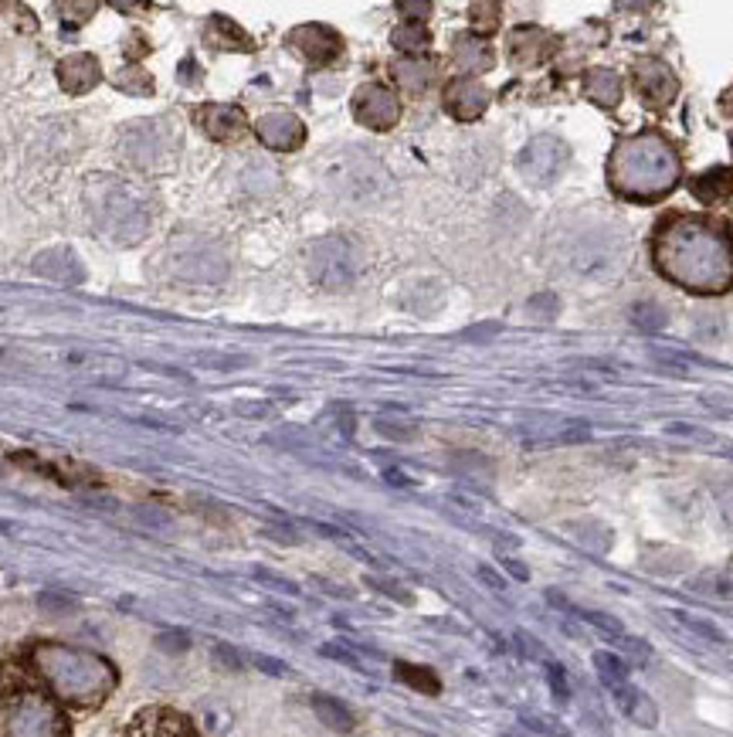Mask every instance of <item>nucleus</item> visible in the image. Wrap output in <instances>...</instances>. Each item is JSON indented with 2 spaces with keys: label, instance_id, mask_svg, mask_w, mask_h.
Wrapping results in <instances>:
<instances>
[{
  "label": "nucleus",
  "instance_id": "nucleus-35",
  "mask_svg": "<svg viewBox=\"0 0 733 737\" xmlns=\"http://www.w3.org/2000/svg\"><path fill=\"white\" fill-rule=\"evenodd\" d=\"M557 313H560V299L554 293H537V296H530V303H526V316H533L537 323L557 320Z\"/></svg>",
  "mask_w": 733,
  "mask_h": 737
},
{
  "label": "nucleus",
  "instance_id": "nucleus-51",
  "mask_svg": "<svg viewBox=\"0 0 733 737\" xmlns=\"http://www.w3.org/2000/svg\"><path fill=\"white\" fill-rule=\"evenodd\" d=\"M479 578L486 581V585L493 588V591H503V588H506V581L499 578V574H496L493 568H486V564H482V568H479Z\"/></svg>",
  "mask_w": 733,
  "mask_h": 737
},
{
  "label": "nucleus",
  "instance_id": "nucleus-29",
  "mask_svg": "<svg viewBox=\"0 0 733 737\" xmlns=\"http://www.w3.org/2000/svg\"><path fill=\"white\" fill-rule=\"evenodd\" d=\"M594 670H598L601 683H605L608 690H615V687H622V683H628V663H625L622 656L605 653V649H598V653H594Z\"/></svg>",
  "mask_w": 733,
  "mask_h": 737
},
{
  "label": "nucleus",
  "instance_id": "nucleus-8",
  "mask_svg": "<svg viewBox=\"0 0 733 737\" xmlns=\"http://www.w3.org/2000/svg\"><path fill=\"white\" fill-rule=\"evenodd\" d=\"M567 167H571V147H567L560 136H550V133L533 136V140L520 150V157H516L520 177L537 187L554 184Z\"/></svg>",
  "mask_w": 733,
  "mask_h": 737
},
{
  "label": "nucleus",
  "instance_id": "nucleus-7",
  "mask_svg": "<svg viewBox=\"0 0 733 737\" xmlns=\"http://www.w3.org/2000/svg\"><path fill=\"white\" fill-rule=\"evenodd\" d=\"M65 717L41 693H14L0 700V737H62Z\"/></svg>",
  "mask_w": 733,
  "mask_h": 737
},
{
  "label": "nucleus",
  "instance_id": "nucleus-19",
  "mask_svg": "<svg viewBox=\"0 0 733 737\" xmlns=\"http://www.w3.org/2000/svg\"><path fill=\"white\" fill-rule=\"evenodd\" d=\"M611 697H615L618 710H622L632 724L645 727V731H655V727H659V707H655V700L645 690L632 687V683H622V687L611 690Z\"/></svg>",
  "mask_w": 733,
  "mask_h": 737
},
{
  "label": "nucleus",
  "instance_id": "nucleus-49",
  "mask_svg": "<svg viewBox=\"0 0 733 737\" xmlns=\"http://www.w3.org/2000/svg\"><path fill=\"white\" fill-rule=\"evenodd\" d=\"M516 642H520V646H523V653H526V656L543 659V663H547V653H543V646L530 636V632H516Z\"/></svg>",
  "mask_w": 733,
  "mask_h": 737
},
{
  "label": "nucleus",
  "instance_id": "nucleus-15",
  "mask_svg": "<svg viewBox=\"0 0 733 737\" xmlns=\"http://www.w3.org/2000/svg\"><path fill=\"white\" fill-rule=\"evenodd\" d=\"M197 126H201L204 133L211 136V140H235V136L245 133V113H241L238 106H228V102H208V106H201L194 113Z\"/></svg>",
  "mask_w": 733,
  "mask_h": 737
},
{
  "label": "nucleus",
  "instance_id": "nucleus-20",
  "mask_svg": "<svg viewBox=\"0 0 733 737\" xmlns=\"http://www.w3.org/2000/svg\"><path fill=\"white\" fill-rule=\"evenodd\" d=\"M510 55L516 65H540L543 58L554 55V38H550L547 31L533 28V24H526V28H516L510 34Z\"/></svg>",
  "mask_w": 733,
  "mask_h": 737
},
{
  "label": "nucleus",
  "instance_id": "nucleus-13",
  "mask_svg": "<svg viewBox=\"0 0 733 737\" xmlns=\"http://www.w3.org/2000/svg\"><path fill=\"white\" fill-rule=\"evenodd\" d=\"M635 89H638V96L649 102V106H669L679 92V82L662 62L645 58V62L635 65Z\"/></svg>",
  "mask_w": 733,
  "mask_h": 737
},
{
  "label": "nucleus",
  "instance_id": "nucleus-50",
  "mask_svg": "<svg viewBox=\"0 0 733 737\" xmlns=\"http://www.w3.org/2000/svg\"><path fill=\"white\" fill-rule=\"evenodd\" d=\"M496 333H499L496 323H486V327H472V330H465L462 337H465V340H489V337H496Z\"/></svg>",
  "mask_w": 733,
  "mask_h": 737
},
{
  "label": "nucleus",
  "instance_id": "nucleus-54",
  "mask_svg": "<svg viewBox=\"0 0 733 737\" xmlns=\"http://www.w3.org/2000/svg\"><path fill=\"white\" fill-rule=\"evenodd\" d=\"M384 479L391 486H415V479H408L404 473H398V469H384Z\"/></svg>",
  "mask_w": 733,
  "mask_h": 737
},
{
  "label": "nucleus",
  "instance_id": "nucleus-34",
  "mask_svg": "<svg viewBox=\"0 0 733 737\" xmlns=\"http://www.w3.org/2000/svg\"><path fill=\"white\" fill-rule=\"evenodd\" d=\"M374 428L384 435V439H394V442H411V439H418V425H415V422H408V418H377Z\"/></svg>",
  "mask_w": 733,
  "mask_h": 737
},
{
  "label": "nucleus",
  "instance_id": "nucleus-21",
  "mask_svg": "<svg viewBox=\"0 0 733 737\" xmlns=\"http://www.w3.org/2000/svg\"><path fill=\"white\" fill-rule=\"evenodd\" d=\"M452 58L462 72H489L493 68V48L479 38V34H459L452 41Z\"/></svg>",
  "mask_w": 733,
  "mask_h": 737
},
{
  "label": "nucleus",
  "instance_id": "nucleus-47",
  "mask_svg": "<svg viewBox=\"0 0 733 737\" xmlns=\"http://www.w3.org/2000/svg\"><path fill=\"white\" fill-rule=\"evenodd\" d=\"M197 364H208V367H221V371H235V367H245L248 357H221V354H201Z\"/></svg>",
  "mask_w": 733,
  "mask_h": 737
},
{
  "label": "nucleus",
  "instance_id": "nucleus-10",
  "mask_svg": "<svg viewBox=\"0 0 733 737\" xmlns=\"http://www.w3.org/2000/svg\"><path fill=\"white\" fill-rule=\"evenodd\" d=\"M255 133L258 140L265 143L269 150L275 153H289V150H299L306 140V126L299 116L286 113V109H275V113H265L262 119L255 123Z\"/></svg>",
  "mask_w": 733,
  "mask_h": 737
},
{
  "label": "nucleus",
  "instance_id": "nucleus-28",
  "mask_svg": "<svg viewBox=\"0 0 733 737\" xmlns=\"http://www.w3.org/2000/svg\"><path fill=\"white\" fill-rule=\"evenodd\" d=\"M666 615H669V619L676 622V625H683L686 632L700 636L703 642H713V646H723V642H727V636H723V629H720V625H713L710 619H700V615L683 612V608H669Z\"/></svg>",
  "mask_w": 733,
  "mask_h": 737
},
{
  "label": "nucleus",
  "instance_id": "nucleus-57",
  "mask_svg": "<svg viewBox=\"0 0 733 737\" xmlns=\"http://www.w3.org/2000/svg\"><path fill=\"white\" fill-rule=\"evenodd\" d=\"M506 568H510V574H513V578H520V581H526V578H530V571H526L520 561H506Z\"/></svg>",
  "mask_w": 733,
  "mask_h": 737
},
{
  "label": "nucleus",
  "instance_id": "nucleus-27",
  "mask_svg": "<svg viewBox=\"0 0 733 737\" xmlns=\"http://www.w3.org/2000/svg\"><path fill=\"white\" fill-rule=\"evenodd\" d=\"M693 191L706 204L730 201V197H733V174H730V170H713V174H703L700 181H693Z\"/></svg>",
  "mask_w": 733,
  "mask_h": 737
},
{
  "label": "nucleus",
  "instance_id": "nucleus-24",
  "mask_svg": "<svg viewBox=\"0 0 733 737\" xmlns=\"http://www.w3.org/2000/svg\"><path fill=\"white\" fill-rule=\"evenodd\" d=\"M584 96L608 109L618 106V99H622V79L611 68H591L588 79H584Z\"/></svg>",
  "mask_w": 733,
  "mask_h": 737
},
{
  "label": "nucleus",
  "instance_id": "nucleus-25",
  "mask_svg": "<svg viewBox=\"0 0 733 737\" xmlns=\"http://www.w3.org/2000/svg\"><path fill=\"white\" fill-rule=\"evenodd\" d=\"M394 79L408 92H425L435 79V68H431V62H421V58H401V62H394Z\"/></svg>",
  "mask_w": 733,
  "mask_h": 737
},
{
  "label": "nucleus",
  "instance_id": "nucleus-33",
  "mask_svg": "<svg viewBox=\"0 0 733 737\" xmlns=\"http://www.w3.org/2000/svg\"><path fill=\"white\" fill-rule=\"evenodd\" d=\"M571 534H574L577 544L591 547V551H598V554H605L611 547V530L594 524V520H591V524H571Z\"/></svg>",
  "mask_w": 733,
  "mask_h": 737
},
{
  "label": "nucleus",
  "instance_id": "nucleus-32",
  "mask_svg": "<svg viewBox=\"0 0 733 737\" xmlns=\"http://www.w3.org/2000/svg\"><path fill=\"white\" fill-rule=\"evenodd\" d=\"M394 673H398L401 683H408V687H415L421 693H438L442 690V683H438V676L425 670V666H411V663H398L394 666Z\"/></svg>",
  "mask_w": 733,
  "mask_h": 737
},
{
  "label": "nucleus",
  "instance_id": "nucleus-11",
  "mask_svg": "<svg viewBox=\"0 0 733 737\" xmlns=\"http://www.w3.org/2000/svg\"><path fill=\"white\" fill-rule=\"evenodd\" d=\"M289 45L313 65H330L343 51L340 34L333 28H326V24H303V28L289 31Z\"/></svg>",
  "mask_w": 733,
  "mask_h": 737
},
{
  "label": "nucleus",
  "instance_id": "nucleus-5",
  "mask_svg": "<svg viewBox=\"0 0 733 737\" xmlns=\"http://www.w3.org/2000/svg\"><path fill=\"white\" fill-rule=\"evenodd\" d=\"M306 269H309V279H313L319 289L340 293V289L353 286L360 276V245L347 235L316 238V242H309L306 248Z\"/></svg>",
  "mask_w": 733,
  "mask_h": 737
},
{
  "label": "nucleus",
  "instance_id": "nucleus-46",
  "mask_svg": "<svg viewBox=\"0 0 733 737\" xmlns=\"http://www.w3.org/2000/svg\"><path fill=\"white\" fill-rule=\"evenodd\" d=\"M319 653H323L326 659H336V663L350 666V670H364V663H360V659H357V653H347V649H343V646H333V642H330V646L319 649Z\"/></svg>",
  "mask_w": 733,
  "mask_h": 737
},
{
  "label": "nucleus",
  "instance_id": "nucleus-31",
  "mask_svg": "<svg viewBox=\"0 0 733 737\" xmlns=\"http://www.w3.org/2000/svg\"><path fill=\"white\" fill-rule=\"evenodd\" d=\"M628 320L635 323L638 330L642 333H655V330H662L669 323V316H666V310H662L659 303H652V299H642V303H635L632 306V313H628Z\"/></svg>",
  "mask_w": 733,
  "mask_h": 737
},
{
  "label": "nucleus",
  "instance_id": "nucleus-40",
  "mask_svg": "<svg viewBox=\"0 0 733 737\" xmlns=\"http://www.w3.org/2000/svg\"><path fill=\"white\" fill-rule=\"evenodd\" d=\"M666 435H676V439H689V442H713V435L700 425H689V422H669Z\"/></svg>",
  "mask_w": 733,
  "mask_h": 737
},
{
  "label": "nucleus",
  "instance_id": "nucleus-9",
  "mask_svg": "<svg viewBox=\"0 0 733 737\" xmlns=\"http://www.w3.org/2000/svg\"><path fill=\"white\" fill-rule=\"evenodd\" d=\"M353 116H357L360 126H367V130H391V126H398L401 119V99L394 96L391 89H384V85L370 82L364 89H357V96H353Z\"/></svg>",
  "mask_w": 733,
  "mask_h": 737
},
{
  "label": "nucleus",
  "instance_id": "nucleus-16",
  "mask_svg": "<svg viewBox=\"0 0 733 737\" xmlns=\"http://www.w3.org/2000/svg\"><path fill=\"white\" fill-rule=\"evenodd\" d=\"M126 737H194V727L187 717L174 714L167 707H150L143 714H136V721L129 724Z\"/></svg>",
  "mask_w": 733,
  "mask_h": 737
},
{
  "label": "nucleus",
  "instance_id": "nucleus-2",
  "mask_svg": "<svg viewBox=\"0 0 733 737\" xmlns=\"http://www.w3.org/2000/svg\"><path fill=\"white\" fill-rule=\"evenodd\" d=\"M31 659L38 666V673L48 680L51 693L68 700V704H96V700L109 697L112 687H116V670L109 666V659L89 653V649L41 642Z\"/></svg>",
  "mask_w": 733,
  "mask_h": 737
},
{
  "label": "nucleus",
  "instance_id": "nucleus-52",
  "mask_svg": "<svg viewBox=\"0 0 733 737\" xmlns=\"http://www.w3.org/2000/svg\"><path fill=\"white\" fill-rule=\"evenodd\" d=\"M370 585H374V588H381V591H387V595H391V598H398V602H411V595H408V591H401L398 585H387V581H374V578H370Z\"/></svg>",
  "mask_w": 733,
  "mask_h": 737
},
{
  "label": "nucleus",
  "instance_id": "nucleus-44",
  "mask_svg": "<svg viewBox=\"0 0 733 737\" xmlns=\"http://www.w3.org/2000/svg\"><path fill=\"white\" fill-rule=\"evenodd\" d=\"M523 721H526V727H533V731H537V734H543V737H567V731H564V727H560L557 721H547V717H533V714H523Z\"/></svg>",
  "mask_w": 733,
  "mask_h": 737
},
{
  "label": "nucleus",
  "instance_id": "nucleus-41",
  "mask_svg": "<svg viewBox=\"0 0 733 737\" xmlns=\"http://www.w3.org/2000/svg\"><path fill=\"white\" fill-rule=\"evenodd\" d=\"M469 14H472V24H476L479 31H493L496 21H499V7L496 4H472Z\"/></svg>",
  "mask_w": 733,
  "mask_h": 737
},
{
  "label": "nucleus",
  "instance_id": "nucleus-55",
  "mask_svg": "<svg viewBox=\"0 0 733 737\" xmlns=\"http://www.w3.org/2000/svg\"><path fill=\"white\" fill-rule=\"evenodd\" d=\"M398 11H401V14H418V17H428V14H431V4H408V0H404V4H398Z\"/></svg>",
  "mask_w": 733,
  "mask_h": 737
},
{
  "label": "nucleus",
  "instance_id": "nucleus-30",
  "mask_svg": "<svg viewBox=\"0 0 733 737\" xmlns=\"http://www.w3.org/2000/svg\"><path fill=\"white\" fill-rule=\"evenodd\" d=\"M391 41H394V48H398V51H408V55H421V51L431 45V34H428V28L421 21L418 24L408 21V24H401V28L391 34Z\"/></svg>",
  "mask_w": 733,
  "mask_h": 737
},
{
  "label": "nucleus",
  "instance_id": "nucleus-18",
  "mask_svg": "<svg viewBox=\"0 0 733 737\" xmlns=\"http://www.w3.org/2000/svg\"><path fill=\"white\" fill-rule=\"evenodd\" d=\"M102 79V65L96 55H68L62 65H58V82H62V89L68 96H85V92H92Z\"/></svg>",
  "mask_w": 733,
  "mask_h": 737
},
{
  "label": "nucleus",
  "instance_id": "nucleus-43",
  "mask_svg": "<svg viewBox=\"0 0 733 737\" xmlns=\"http://www.w3.org/2000/svg\"><path fill=\"white\" fill-rule=\"evenodd\" d=\"M214 659H218L224 670H231V673H238L241 666H245V659L238 656V649H231L228 642H218V646H214Z\"/></svg>",
  "mask_w": 733,
  "mask_h": 737
},
{
  "label": "nucleus",
  "instance_id": "nucleus-39",
  "mask_svg": "<svg viewBox=\"0 0 733 737\" xmlns=\"http://www.w3.org/2000/svg\"><path fill=\"white\" fill-rule=\"evenodd\" d=\"M133 517L140 520V524H146L150 530H170L174 527V520H170V513H163L160 507H136Z\"/></svg>",
  "mask_w": 733,
  "mask_h": 737
},
{
  "label": "nucleus",
  "instance_id": "nucleus-36",
  "mask_svg": "<svg viewBox=\"0 0 733 737\" xmlns=\"http://www.w3.org/2000/svg\"><path fill=\"white\" fill-rule=\"evenodd\" d=\"M112 85L123 92H136V96H146V92L153 89V79L150 72H143V68H126L123 75H112Z\"/></svg>",
  "mask_w": 733,
  "mask_h": 737
},
{
  "label": "nucleus",
  "instance_id": "nucleus-14",
  "mask_svg": "<svg viewBox=\"0 0 733 737\" xmlns=\"http://www.w3.org/2000/svg\"><path fill=\"white\" fill-rule=\"evenodd\" d=\"M34 272L48 282H62V286H82L85 282V265L72 248H48V252L34 255Z\"/></svg>",
  "mask_w": 733,
  "mask_h": 737
},
{
  "label": "nucleus",
  "instance_id": "nucleus-37",
  "mask_svg": "<svg viewBox=\"0 0 733 737\" xmlns=\"http://www.w3.org/2000/svg\"><path fill=\"white\" fill-rule=\"evenodd\" d=\"M547 687H550V693H554V700L557 704H567V700H571V683H567V670L560 663H554V659H547Z\"/></svg>",
  "mask_w": 733,
  "mask_h": 737
},
{
  "label": "nucleus",
  "instance_id": "nucleus-38",
  "mask_svg": "<svg viewBox=\"0 0 733 737\" xmlns=\"http://www.w3.org/2000/svg\"><path fill=\"white\" fill-rule=\"evenodd\" d=\"M75 605L79 602L72 595H65V591H45V595H38V608L48 615H68L75 612Z\"/></svg>",
  "mask_w": 733,
  "mask_h": 737
},
{
  "label": "nucleus",
  "instance_id": "nucleus-3",
  "mask_svg": "<svg viewBox=\"0 0 733 737\" xmlns=\"http://www.w3.org/2000/svg\"><path fill=\"white\" fill-rule=\"evenodd\" d=\"M608 177L618 194L649 201V197L666 194L679 177V160L662 136L642 133L628 136L615 147L608 164Z\"/></svg>",
  "mask_w": 733,
  "mask_h": 737
},
{
  "label": "nucleus",
  "instance_id": "nucleus-26",
  "mask_svg": "<svg viewBox=\"0 0 733 737\" xmlns=\"http://www.w3.org/2000/svg\"><path fill=\"white\" fill-rule=\"evenodd\" d=\"M208 41H211V45H218V48H241V51L252 48V38H248V34L241 31L238 24L231 21V17H224V14H214L211 17Z\"/></svg>",
  "mask_w": 733,
  "mask_h": 737
},
{
  "label": "nucleus",
  "instance_id": "nucleus-48",
  "mask_svg": "<svg viewBox=\"0 0 733 737\" xmlns=\"http://www.w3.org/2000/svg\"><path fill=\"white\" fill-rule=\"evenodd\" d=\"M252 663L258 666V670L262 673H269V676H289V666L282 663V659H272V656H252Z\"/></svg>",
  "mask_w": 733,
  "mask_h": 737
},
{
  "label": "nucleus",
  "instance_id": "nucleus-12",
  "mask_svg": "<svg viewBox=\"0 0 733 737\" xmlns=\"http://www.w3.org/2000/svg\"><path fill=\"white\" fill-rule=\"evenodd\" d=\"M489 106V92L482 89V82H476L472 75H459L445 85V109L462 123H472L486 113Z\"/></svg>",
  "mask_w": 733,
  "mask_h": 737
},
{
  "label": "nucleus",
  "instance_id": "nucleus-56",
  "mask_svg": "<svg viewBox=\"0 0 733 737\" xmlns=\"http://www.w3.org/2000/svg\"><path fill=\"white\" fill-rule=\"evenodd\" d=\"M720 510H723V520H727V527L733 530V493H727L720 500Z\"/></svg>",
  "mask_w": 733,
  "mask_h": 737
},
{
  "label": "nucleus",
  "instance_id": "nucleus-4",
  "mask_svg": "<svg viewBox=\"0 0 733 737\" xmlns=\"http://www.w3.org/2000/svg\"><path fill=\"white\" fill-rule=\"evenodd\" d=\"M85 201H89L92 225L112 245H136L150 235L157 208L140 187H133L129 181L96 174L85 187Z\"/></svg>",
  "mask_w": 733,
  "mask_h": 737
},
{
  "label": "nucleus",
  "instance_id": "nucleus-45",
  "mask_svg": "<svg viewBox=\"0 0 733 737\" xmlns=\"http://www.w3.org/2000/svg\"><path fill=\"white\" fill-rule=\"evenodd\" d=\"M255 581H262V585H269V588H275V591H282V595H299V588L292 585V581L279 578V574H272V571L255 568Z\"/></svg>",
  "mask_w": 733,
  "mask_h": 737
},
{
  "label": "nucleus",
  "instance_id": "nucleus-17",
  "mask_svg": "<svg viewBox=\"0 0 733 737\" xmlns=\"http://www.w3.org/2000/svg\"><path fill=\"white\" fill-rule=\"evenodd\" d=\"M123 147L136 164H157L160 153H167V130L163 123H136L123 133Z\"/></svg>",
  "mask_w": 733,
  "mask_h": 737
},
{
  "label": "nucleus",
  "instance_id": "nucleus-6",
  "mask_svg": "<svg viewBox=\"0 0 733 737\" xmlns=\"http://www.w3.org/2000/svg\"><path fill=\"white\" fill-rule=\"evenodd\" d=\"M170 272L194 286H218L228 276V252L208 235H177L167 252Z\"/></svg>",
  "mask_w": 733,
  "mask_h": 737
},
{
  "label": "nucleus",
  "instance_id": "nucleus-1",
  "mask_svg": "<svg viewBox=\"0 0 733 737\" xmlns=\"http://www.w3.org/2000/svg\"><path fill=\"white\" fill-rule=\"evenodd\" d=\"M655 262L672 282L696 293H723L733 282V245L703 218H669L655 238Z\"/></svg>",
  "mask_w": 733,
  "mask_h": 737
},
{
  "label": "nucleus",
  "instance_id": "nucleus-23",
  "mask_svg": "<svg viewBox=\"0 0 733 737\" xmlns=\"http://www.w3.org/2000/svg\"><path fill=\"white\" fill-rule=\"evenodd\" d=\"M313 714L319 717V724H326L330 731H340V734H350L353 727H357L353 710L343 704V700L330 697V693H316V697H313Z\"/></svg>",
  "mask_w": 733,
  "mask_h": 737
},
{
  "label": "nucleus",
  "instance_id": "nucleus-42",
  "mask_svg": "<svg viewBox=\"0 0 733 737\" xmlns=\"http://www.w3.org/2000/svg\"><path fill=\"white\" fill-rule=\"evenodd\" d=\"M187 646H191V636H187V632H180V629L160 632V636H157V649H160V653H184Z\"/></svg>",
  "mask_w": 733,
  "mask_h": 737
},
{
  "label": "nucleus",
  "instance_id": "nucleus-53",
  "mask_svg": "<svg viewBox=\"0 0 733 737\" xmlns=\"http://www.w3.org/2000/svg\"><path fill=\"white\" fill-rule=\"evenodd\" d=\"M265 534L275 537V541H282V544H299V534H296V530H279V527H269V530H265Z\"/></svg>",
  "mask_w": 733,
  "mask_h": 737
},
{
  "label": "nucleus",
  "instance_id": "nucleus-22",
  "mask_svg": "<svg viewBox=\"0 0 733 737\" xmlns=\"http://www.w3.org/2000/svg\"><path fill=\"white\" fill-rule=\"evenodd\" d=\"M689 591L703 598H717V602H733V568H706L686 581Z\"/></svg>",
  "mask_w": 733,
  "mask_h": 737
}]
</instances>
